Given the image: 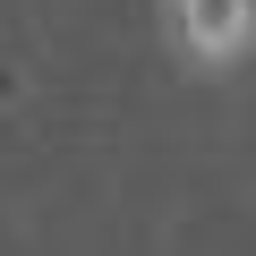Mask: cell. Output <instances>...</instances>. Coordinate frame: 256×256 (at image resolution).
Listing matches in <instances>:
<instances>
[{
	"label": "cell",
	"instance_id": "obj_1",
	"mask_svg": "<svg viewBox=\"0 0 256 256\" xmlns=\"http://www.w3.org/2000/svg\"><path fill=\"white\" fill-rule=\"evenodd\" d=\"M154 26L188 77H239L256 60V0H154Z\"/></svg>",
	"mask_w": 256,
	"mask_h": 256
}]
</instances>
